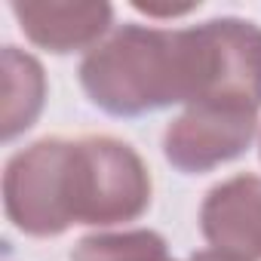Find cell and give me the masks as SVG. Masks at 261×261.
<instances>
[{
    "label": "cell",
    "mask_w": 261,
    "mask_h": 261,
    "mask_svg": "<svg viewBox=\"0 0 261 261\" xmlns=\"http://www.w3.org/2000/svg\"><path fill=\"white\" fill-rule=\"evenodd\" d=\"M80 86L114 117L206 98L261 108V28L243 19H212L185 31L123 25L86 53Z\"/></svg>",
    "instance_id": "cell-1"
},
{
    "label": "cell",
    "mask_w": 261,
    "mask_h": 261,
    "mask_svg": "<svg viewBox=\"0 0 261 261\" xmlns=\"http://www.w3.org/2000/svg\"><path fill=\"white\" fill-rule=\"evenodd\" d=\"M151 206L142 157L108 136L43 139L19 151L4 172L7 218L31 237H59L71 224L133 221Z\"/></svg>",
    "instance_id": "cell-2"
},
{
    "label": "cell",
    "mask_w": 261,
    "mask_h": 261,
    "mask_svg": "<svg viewBox=\"0 0 261 261\" xmlns=\"http://www.w3.org/2000/svg\"><path fill=\"white\" fill-rule=\"evenodd\" d=\"M255 129L258 108L224 98L194 101L178 120L169 123L163 136V154L185 175L209 172L246 154L255 139Z\"/></svg>",
    "instance_id": "cell-3"
},
{
    "label": "cell",
    "mask_w": 261,
    "mask_h": 261,
    "mask_svg": "<svg viewBox=\"0 0 261 261\" xmlns=\"http://www.w3.org/2000/svg\"><path fill=\"white\" fill-rule=\"evenodd\" d=\"M200 230L215 252L261 261V178L233 175L215 185L200 209Z\"/></svg>",
    "instance_id": "cell-4"
},
{
    "label": "cell",
    "mask_w": 261,
    "mask_h": 261,
    "mask_svg": "<svg viewBox=\"0 0 261 261\" xmlns=\"http://www.w3.org/2000/svg\"><path fill=\"white\" fill-rule=\"evenodd\" d=\"M13 16L25 37L49 53H74L95 43L108 25L114 10L108 4H13Z\"/></svg>",
    "instance_id": "cell-5"
},
{
    "label": "cell",
    "mask_w": 261,
    "mask_h": 261,
    "mask_svg": "<svg viewBox=\"0 0 261 261\" xmlns=\"http://www.w3.org/2000/svg\"><path fill=\"white\" fill-rule=\"evenodd\" d=\"M43 68L34 56L19 53L16 46L4 49V139H16L34 126L43 108Z\"/></svg>",
    "instance_id": "cell-6"
},
{
    "label": "cell",
    "mask_w": 261,
    "mask_h": 261,
    "mask_svg": "<svg viewBox=\"0 0 261 261\" xmlns=\"http://www.w3.org/2000/svg\"><path fill=\"white\" fill-rule=\"evenodd\" d=\"M71 261H172L169 246L157 230L95 233L77 243Z\"/></svg>",
    "instance_id": "cell-7"
},
{
    "label": "cell",
    "mask_w": 261,
    "mask_h": 261,
    "mask_svg": "<svg viewBox=\"0 0 261 261\" xmlns=\"http://www.w3.org/2000/svg\"><path fill=\"white\" fill-rule=\"evenodd\" d=\"M200 4H185V7H154V4H136L139 13H148V16H185L191 10H197Z\"/></svg>",
    "instance_id": "cell-8"
},
{
    "label": "cell",
    "mask_w": 261,
    "mask_h": 261,
    "mask_svg": "<svg viewBox=\"0 0 261 261\" xmlns=\"http://www.w3.org/2000/svg\"><path fill=\"white\" fill-rule=\"evenodd\" d=\"M185 261H237V258H227V255H221V252H194L191 258H185Z\"/></svg>",
    "instance_id": "cell-9"
}]
</instances>
